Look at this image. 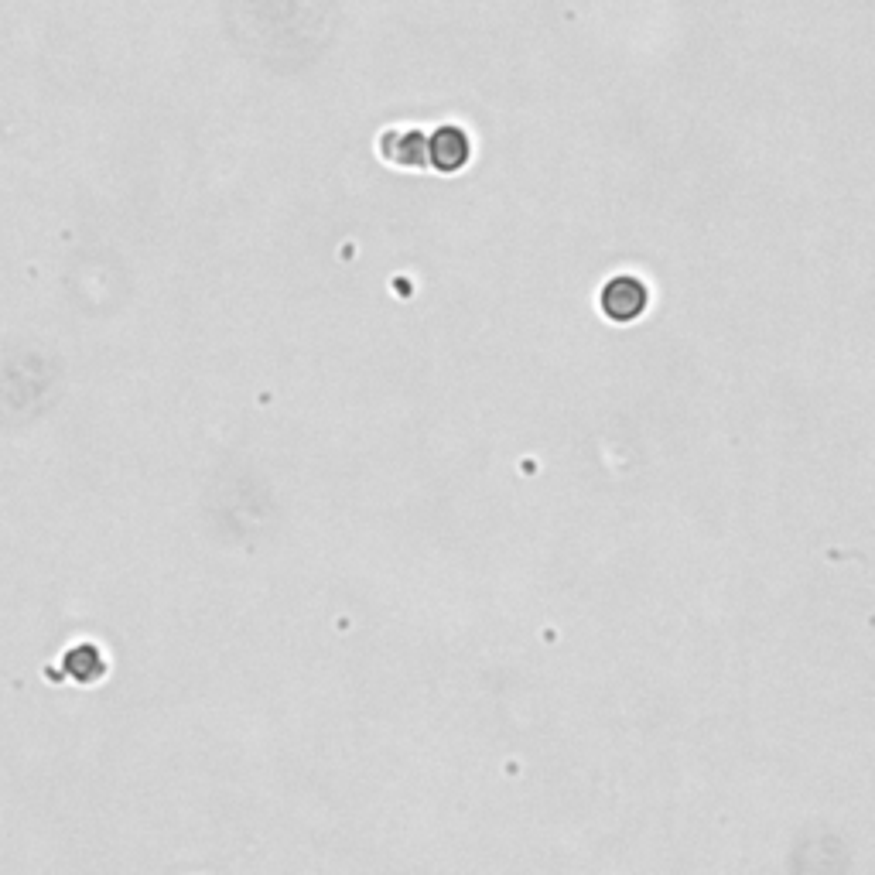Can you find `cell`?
<instances>
[{"label": "cell", "instance_id": "obj_1", "mask_svg": "<svg viewBox=\"0 0 875 875\" xmlns=\"http://www.w3.org/2000/svg\"><path fill=\"white\" fill-rule=\"evenodd\" d=\"M646 301H650V294H646L643 281L626 277V274L612 277L599 294L602 312H605V318H612V322H636V318L646 312Z\"/></svg>", "mask_w": 875, "mask_h": 875}, {"label": "cell", "instance_id": "obj_2", "mask_svg": "<svg viewBox=\"0 0 875 875\" xmlns=\"http://www.w3.org/2000/svg\"><path fill=\"white\" fill-rule=\"evenodd\" d=\"M472 154V144H469V134L462 127H438L431 137H424V158H428L431 168L438 171H459L465 168Z\"/></svg>", "mask_w": 875, "mask_h": 875}, {"label": "cell", "instance_id": "obj_3", "mask_svg": "<svg viewBox=\"0 0 875 875\" xmlns=\"http://www.w3.org/2000/svg\"><path fill=\"white\" fill-rule=\"evenodd\" d=\"M380 151L387 154L394 165H424V137L417 134V130H411V134H387L380 144Z\"/></svg>", "mask_w": 875, "mask_h": 875}]
</instances>
